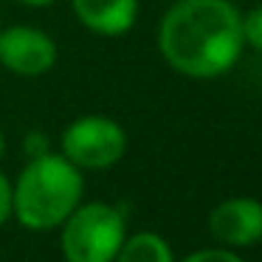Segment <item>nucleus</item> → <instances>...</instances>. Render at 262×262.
I'll list each match as a JSON object with an SVG mask.
<instances>
[{"label": "nucleus", "instance_id": "nucleus-11", "mask_svg": "<svg viewBox=\"0 0 262 262\" xmlns=\"http://www.w3.org/2000/svg\"><path fill=\"white\" fill-rule=\"evenodd\" d=\"M23 152L29 155V161L31 158H40V155L51 152V141H48L46 133L34 130V133H29V136L23 138Z\"/></svg>", "mask_w": 262, "mask_h": 262}, {"label": "nucleus", "instance_id": "nucleus-10", "mask_svg": "<svg viewBox=\"0 0 262 262\" xmlns=\"http://www.w3.org/2000/svg\"><path fill=\"white\" fill-rule=\"evenodd\" d=\"M183 262H245L239 254H234V248H198L186 256Z\"/></svg>", "mask_w": 262, "mask_h": 262}, {"label": "nucleus", "instance_id": "nucleus-13", "mask_svg": "<svg viewBox=\"0 0 262 262\" xmlns=\"http://www.w3.org/2000/svg\"><path fill=\"white\" fill-rule=\"evenodd\" d=\"M23 6H31V9H42V6H51L54 0H17Z\"/></svg>", "mask_w": 262, "mask_h": 262}, {"label": "nucleus", "instance_id": "nucleus-9", "mask_svg": "<svg viewBox=\"0 0 262 262\" xmlns=\"http://www.w3.org/2000/svg\"><path fill=\"white\" fill-rule=\"evenodd\" d=\"M243 40L262 51V3L254 6L248 14H243Z\"/></svg>", "mask_w": 262, "mask_h": 262}, {"label": "nucleus", "instance_id": "nucleus-2", "mask_svg": "<svg viewBox=\"0 0 262 262\" xmlns=\"http://www.w3.org/2000/svg\"><path fill=\"white\" fill-rule=\"evenodd\" d=\"M85 178L62 152L31 158L12 183V214L29 231H51L82 203Z\"/></svg>", "mask_w": 262, "mask_h": 262}, {"label": "nucleus", "instance_id": "nucleus-8", "mask_svg": "<svg viewBox=\"0 0 262 262\" xmlns=\"http://www.w3.org/2000/svg\"><path fill=\"white\" fill-rule=\"evenodd\" d=\"M113 262H175L172 245L155 231L127 234Z\"/></svg>", "mask_w": 262, "mask_h": 262}, {"label": "nucleus", "instance_id": "nucleus-12", "mask_svg": "<svg viewBox=\"0 0 262 262\" xmlns=\"http://www.w3.org/2000/svg\"><path fill=\"white\" fill-rule=\"evenodd\" d=\"M12 217V181L6 172H0V226Z\"/></svg>", "mask_w": 262, "mask_h": 262}, {"label": "nucleus", "instance_id": "nucleus-6", "mask_svg": "<svg viewBox=\"0 0 262 262\" xmlns=\"http://www.w3.org/2000/svg\"><path fill=\"white\" fill-rule=\"evenodd\" d=\"M209 231L226 248H248L262 239V203L254 198H228L209 214Z\"/></svg>", "mask_w": 262, "mask_h": 262}, {"label": "nucleus", "instance_id": "nucleus-7", "mask_svg": "<svg viewBox=\"0 0 262 262\" xmlns=\"http://www.w3.org/2000/svg\"><path fill=\"white\" fill-rule=\"evenodd\" d=\"M74 14L99 37H121L136 26L138 0H71Z\"/></svg>", "mask_w": 262, "mask_h": 262}, {"label": "nucleus", "instance_id": "nucleus-4", "mask_svg": "<svg viewBox=\"0 0 262 262\" xmlns=\"http://www.w3.org/2000/svg\"><path fill=\"white\" fill-rule=\"evenodd\" d=\"M59 152L85 169H110L127 152V133L116 119L102 113L79 116L62 130Z\"/></svg>", "mask_w": 262, "mask_h": 262}, {"label": "nucleus", "instance_id": "nucleus-14", "mask_svg": "<svg viewBox=\"0 0 262 262\" xmlns=\"http://www.w3.org/2000/svg\"><path fill=\"white\" fill-rule=\"evenodd\" d=\"M3 155H6V136L0 130V161H3Z\"/></svg>", "mask_w": 262, "mask_h": 262}, {"label": "nucleus", "instance_id": "nucleus-5", "mask_svg": "<svg viewBox=\"0 0 262 262\" xmlns=\"http://www.w3.org/2000/svg\"><path fill=\"white\" fill-rule=\"evenodd\" d=\"M0 65L17 76H42L57 65V42L34 26L0 29Z\"/></svg>", "mask_w": 262, "mask_h": 262}, {"label": "nucleus", "instance_id": "nucleus-1", "mask_svg": "<svg viewBox=\"0 0 262 262\" xmlns=\"http://www.w3.org/2000/svg\"><path fill=\"white\" fill-rule=\"evenodd\" d=\"M243 46V14L231 0H175L158 26L161 57L192 79L231 71Z\"/></svg>", "mask_w": 262, "mask_h": 262}, {"label": "nucleus", "instance_id": "nucleus-3", "mask_svg": "<svg viewBox=\"0 0 262 262\" xmlns=\"http://www.w3.org/2000/svg\"><path fill=\"white\" fill-rule=\"evenodd\" d=\"M59 248L65 262H113L127 237V220L110 203H79L65 217Z\"/></svg>", "mask_w": 262, "mask_h": 262}]
</instances>
